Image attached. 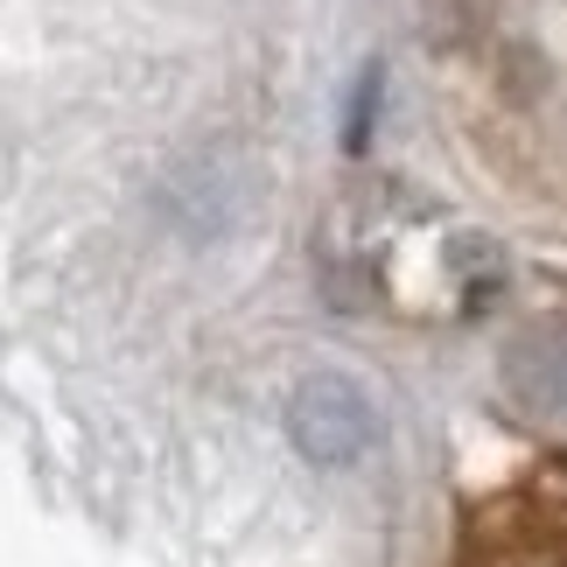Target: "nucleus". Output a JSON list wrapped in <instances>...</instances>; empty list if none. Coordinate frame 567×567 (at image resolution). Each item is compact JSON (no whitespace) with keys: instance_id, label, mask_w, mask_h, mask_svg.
I'll return each mask as SVG.
<instances>
[{"instance_id":"obj_1","label":"nucleus","mask_w":567,"mask_h":567,"mask_svg":"<svg viewBox=\"0 0 567 567\" xmlns=\"http://www.w3.org/2000/svg\"><path fill=\"white\" fill-rule=\"evenodd\" d=\"M372 434H379V413H372V400H364L358 379L309 372V379L295 385V400H288V442H295L301 463L343 470V463H358V455L372 449Z\"/></svg>"},{"instance_id":"obj_2","label":"nucleus","mask_w":567,"mask_h":567,"mask_svg":"<svg viewBox=\"0 0 567 567\" xmlns=\"http://www.w3.org/2000/svg\"><path fill=\"white\" fill-rule=\"evenodd\" d=\"M379 99H385V63H364L358 84H351V113H343V147H351V155H364V147H372Z\"/></svg>"}]
</instances>
